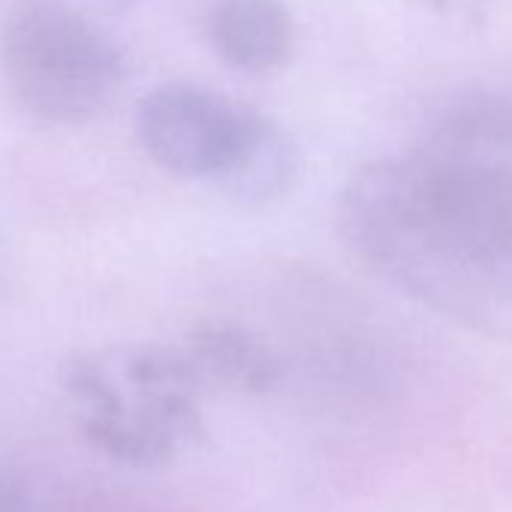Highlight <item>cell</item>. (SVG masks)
Instances as JSON below:
<instances>
[{
  "mask_svg": "<svg viewBox=\"0 0 512 512\" xmlns=\"http://www.w3.org/2000/svg\"><path fill=\"white\" fill-rule=\"evenodd\" d=\"M338 223L389 287L467 332L512 341V139L422 133L347 178Z\"/></svg>",
  "mask_w": 512,
  "mask_h": 512,
  "instance_id": "cell-1",
  "label": "cell"
},
{
  "mask_svg": "<svg viewBox=\"0 0 512 512\" xmlns=\"http://www.w3.org/2000/svg\"><path fill=\"white\" fill-rule=\"evenodd\" d=\"M61 386L82 437L130 467H166L202 431V383L181 350L109 344L64 365Z\"/></svg>",
  "mask_w": 512,
  "mask_h": 512,
  "instance_id": "cell-2",
  "label": "cell"
},
{
  "mask_svg": "<svg viewBox=\"0 0 512 512\" xmlns=\"http://www.w3.org/2000/svg\"><path fill=\"white\" fill-rule=\"evenodd\" d=\"M0 76L16 103L52 124L103 115L127 82L115 40L61 0H19L0 22Z\"/></svg>",
  "mask_w": 512,
  "mask_h": 512,
  "instance_id": "cell-3",
  "label": "cell"
},
{
  "mask_svg": "<svg viewBox=\"0 0 512 512\" xmlns=\"http://www.w3.org/2000/svg\"><path fill=\"white\" fill-rule=\"evenodd\" d=\"M250 109L190 85L166 82L148 91L136 112L145 154L178 178L220 181L244 136Z\"/></svg>",
  "mask_w": 512,
  "mask_h": 512,
  "instance_id": "cell-4",
  "label": "cell"
},
{
  "mask_svg": "<svg viewBox=\"0 0 512 512\" xmlns=\"http://www.w3.org/2000/svg\"><path fill=\"white\" fill-rule=\"evenodd\" d=\"M205 34L217 58L241 73H275L296 49V22L284 0H211Z\"/></svg>",
  "mask_w": 512,
  "mask_h": 512,
  "instance_id": "cell-5",
  "label": "cell"
},
{
  "mask_svg": "<svg viewBox=\"0 0 512 512\" xmlns=\"http://www.w3.org/2000/svg\"><path fill=\"white\" fill-rule=\"evenodd\" d=\"M181 353L196 371L202 389L266 392L281 377V359L275 350L244 326L235 323H199Z\"/></svg>",
  "mask_w": 512,
  "mask_h": 512,
  "instance_id": "cell-6",
  "label": "cell"
},
{
  "mask_svg": "<svg viewBox=\"0 0 512 512\" xmlns=\"http://www.w3.org/2000/svg\"><path fill=\"white\" fill-rule=\"evenodd\" d=\"M299 178L296 139L269 115L250 109L244 136L217 187L238 205L263 208L284 199Z\"/></svg>",
  "mask_w": 512,
  "mask_h": 512,
  "instance_id": "cell-7",
  "label": "cell"
},
{
  "mask_svg": "<svg viewBox=\"0 0 512 512\" xmlns=\"http://www.w3.org/2000/svg\"><path fill=\"white\" fill-rule=\"evenodd\" d=\"M0 512H46L34 485L4 464H0Z\"/></svg>",
  "mask_w": 512,
  "mask_h": 512,
  "instance_id": "cell-8",
  "label": "cell"
}]
</instances>
